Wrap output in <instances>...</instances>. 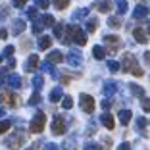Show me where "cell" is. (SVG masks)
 Returning a JSON list of instances; mask_svg holds the SVG:
<instances>
[{
	"mask_svg": "<svg viewBox=\"0 0 150 150\" xmlns=\"http://www.w3.org/2000/svg\"><path fill=\"white\" fill-rule=\"evenodd\" d=\"M93 56L96 58V60H104V58H106V50L102 48V46H94L93 48Z\"/></svg>",
	"mask_w": 150,
	"mask_h": 150,
	"instance_id": "obj_23",
	"label": "cell"
},
{
	"mask_svg": "<svg viewBox=\"0 0 150 150\" xmlns=\"http://www.w3.org/2000/svg\"><path fill=\"white\" fill-rule=\"evenodd\" d=\"M39 102H40V94H39V91H37V93L33 94L31 98H29V104H31V106H37Z\"/></svg>",
	"mask_w": 150,
	"mask_h": 150,
	"instance_id": "obj_37",
	"label": "cell"
},
{
	"mask_svg": "<svg viewBox=\"0 0 150 150\" xmlns=\"http://www.w3.org/2000/svg\"><path fill=\"white\" fill-rule=\"evenodd\" d=\"M129 88H131V93L135 94V96L144 98V91H142V87H139V85H129Z\"/></svg>",
	"mask_w": 150,
	"mask_h": 150,
	"instance_id": "obj_25",
	"label": "cell"
},
{
	"mask_svg": "<svg viewBox=\"0 0 150 150\" xmlns=\"http://www.w3.org/2000/svg\"><path fill=\"white\" fill-rule=\"evenodd\" d=\"M44 150H60V148H58V144H54V142H48V144L44 146Z\"/></svg>",
	"mask_w": 150,
	"mask_h": 150,
	"instance_id": "obj_46",
	"label": "cell"
},
{
	"mask_svg": "<svg viewBox=\"0 0 150 150\" xmlns=\"http://www.w3.org/2000/svg\"><path fill=\"white\" fill-rule=\"evenodd\" d=\"M133 37L137 39V42H146V33H144V29H141V27H137V29L133 31Z\"/></svg>",
	"mask_w": 150,
	"mask_h": 150,
	"instance_id": "obj_19",
	"label": "cell"
},
{
	"mask_svg": "<svg viewBox=\"0 0 150 150\" xmlns=\"http://www.w3.org/2000/svg\"><path fill=\"white\" fill-rule=\"evenodd\" d=\"M119 67H121V66H119L115 60H110V62H108V69L114 71V73H115V71H119Z\"/></svg>",
	"mask_w": 150,
	"mask_h": 150,
	"instance_id": "obj_36",
	"label": "cell"
},
{
	"mask_svg": "<svg viewBox=\"0 0 150 150\" xmlns=\"http://www.w3.org/2000/svg\"><path fill=\"white\" fill-rule=\"evenodd\" d=\"M0 62H2V58H0Z\"/></svg>",
	"mask_w": 150,
	"mask_h": 150,
	"instance_id": "obj_54",
	"label": "cell"
},
{
	"mask_svg": "<svg viewBox=\"0 0 150 150\" xmlns=\"http://www.w3.org/2000/svg\"><path fill=\"white\" fill-rule=\"evenodd\" d=\"M146 16H148V8L142 6V4H139L137 8H135V12H133V18L135 19H142V18H146Z\"/></svg>",
	"mask_w": 150,
	"mask_h": 150,
	"instance_id": "obj_13",
	"label": "cell"
},
{
	"mask_svg": "<svg viewBox=\"0 0 150 150\" xmlns=\"http://www.w3.org/2000/svg\"><path fill=\"white\" fill-rule=\"evenodd\" d=\"M62 106L66 108V110H69V108L73 106V98H71V96H64L62 98Z\"/></svg>",
	"mask_w": 150,
	"mask_h": 150,
	"instance_id": "obj_34",
	"label": "cell"
},
{
	"mask_svg": "<svg viewBox=\"0 0 150 150\" xmlns=\"http://www.w3.org/2000/svg\"><path fill=\"white\" fill-rule=\"evenodd\" d=\"M40 21H42V25H46V27H54V18H52V16H48V13L42 16Z\"/></svg>",
	"mask_w": 150,
	"mask_h": 150,
	"instance_id": "obj_30",
	"label": "cell"
},
{
	"mask_svg": "<svg viewBox=\"0 0 150 150\" xmlns=\"http://www.w3.org/2000/svg\"><path fill=\"white\" fill-rule=\"evenodd\" d=\"M35 4H37V8H42V10H46L50 6V0H35Z\"/></svg>",
	"mask_w": 150,
	"mask_h": 150,
	"instance_id": "obj_38",
	"label": "cell"
},
{
	"mask_svg": "<svg viewBox=\"0 0 150 150\" xmlns=\"http://www.w3.org/2000/svg\"><path fill=\"white\" fill-rule=\"evenodd\" d=\"M6 85H8L10 88H19V87H21V77H19V75H16V73L8 75V81H6Z\"/></svg>",
	"mask_w": 150,
	"mask_h": 150,
	"instance_id": "obj_12",
	"label": "cell"
},
{
	"mask_svg": "<svg viewBox=\"0 0 150 150\" xmlns=\"http://www.w3.org/2000/svg\"><path fill=\"white\" fill-rule=\"evenodd\" d=\"M52 133L54 135H64L66 133V121H64L62 115H56L52 119Z\"/></svg>",
	"mask_w": 150,
	"mask_h": 150,
	"instance_id": "obj_7",
	"label": "cell"
},
{
	"mask_svg": "<svg viewBox=\"0 0 150 150\" xmlns=\"http://www.w3.org/2000/svg\"><path fill=\"white\" fill-rule=\"evenodd\" d=\"M0 104H8V106L16 108V106L19 104V98L16 96L13 93H8V91H6V93H2V94H0Z\"/></svg>",
	"mask_w": 150,
	"mask_h": 150,
	"instance_id": "obj_6",
	"label": "cell"
},
{
	"mask_svg": "<svg viewBox=\"0 0 150 150\" xmlns=\"http://www.w3.org/2000/svg\"><path fill=\"white\" fill-rule=\"evenodd\" d=\"M117 117H119V121H121V125H127L129 121H131V110H121L117 114Z\"/></svg>",
	"mask_w": 150,
	"mask_h": 150,
	"instance_id": "obj_16",
	"label": "cell"
},
{
	"mask_svg": "<svg viewBox=\"0 0 150 150\" xmlns=\"http://www.w3.org/2000/svg\"><path fill=\"white\" fill-rule=\"evenodd\" d=\"M44 85V79H42V75H35V77H33V87L37 88V91H39L40 87H42Z\"/></svg>",
	"mask_w": 150,
	"mask_h": 150,
	"instance_id": "obj_29",
	"label": "cell"
},
{
	"mask_svg": "<svg viewBox=\"0 0 150 150\" xmlns=\"http://www.w3.org/2000/svg\"><path fill=\"white\" fill-rule=\"evenodd\" d=\"M31 150H33V148H31Z\"/></svg>",
	"mask_w": 150,
	"mask_h": 150,
	"instance_id": "obj_55",
	"label": "cell"
},
{
	"mask_svg": "<svg viewBox=\"0 0 150 150\" xmlns=\"http://www.w3.org/2000/svg\"><path fill=\"white\" fill-rule=\"evenodd\" d=\"M48 62H52V64H60V62H64L62 52H58V50H52V52L48 54Z\"/></svg>",
	"mask_w": 150,
	"mask_h": 150,
	"instance_id": "obj_17",
	"label": "cell"
},
{
	"mask_svg": "<svg viewBox=\"0 0 150 150\" xmlns=\"http://www.w3.org/2000/svg\"><path fill=\"white\" fill-rule=\"evenodd\" d=\"M85 150H102V146L96 144V142H87V144H85Z\"/></svg>",
	"mask_w": 150,
	"mask_h": 150,
	"instance_id": "obj_40",
	"label": "cell"
},
{
	"mask_svg": "<svg viewBox=\"0 0 150 150\" xmlns=\"http://www.w3.org/2000/svg\"><path fill=\"white\" fill-rule=\"evenodd\" d=\"M40 69H42V71H46V73H50V75H52V77H58V71L54 69L52 62H44L42 66H40Z\"/></svg>",
	"mask_w": 150,
	"mask_h": 150,
	"instance_id": "obj_20",
	"label": "cell"
},
{
	"mask_svg": "<svg viewBox=\"0 0 150 150\" xmlns=\"http://www.w3.org/2000/svg\"><path fill=\"white\" fill-rule=\"evenodd\" d=\"M104 42L108 44V52H110V54H115V52H117V48H119V37L106 35V37H104Z\"/></svg>",
	"mask_w": 150,
	"mask_h": 150,
	"instance_id": "obj_8",
	"label": "cell"
},
{
	"mask_svg": "<svg viewBox=\"0 0 150 150\" xmlns=\"http://www.w3.org/2000/svg\"><path fill=\"white\" fill-rule=\"evenodd\" d=\"M44 123H46V117H44L42 112H39V114L33 117V121H31V125H29V129H31V133H42Z\"/></svg>",
	"mask_w": 150,
	"mask_h": 150,
	"instance_id": "obj_4",
	"label": "cell"
},
{
	"mask_svg": "<svg viewBox=\"0 0 150 150\" xmlns=\"http://www.w3.org/2000/svg\"><path fill=\"white\" fill-rule=\"evenodd\" d=\"M102 108H104V110H110V108H112V102L110 100H102Z\"/></svg>",
	"mask_w": 150,
	"mask_h": 150,
	"instance_id": "obj_48",
	"label": "cell"
},
{
	"mask_svg": "<svg viewBox=\"0 0 150 150\" xmlns=\"http://www.w3.org/2000/svg\"><path fill=\"white\" fill-rule=\"evenodd\" d=\"M96 27H98V19H88V21H87V31L88 33H94V31H96Z\"/></svg>",
	"mask_w": 150,
	"mask_h": 150,
	"instance_id": "obj_28",
	"label": "cell"
},
{
	"mask_svg": "<svg viewBox=\"0 0 150 150\" xmlns=\"http://www.w3.org/2000/svg\"><path fill=\"white\" fill-rule=\"evenodd\" d=\"M115 6H117V13H125L127 12V0H117V2H115Z\"/></svg>",
	"mask_w": 150,
	"mask_h": 150,
	"instance_id": "obj_26",
	"label": "cell"
},
{
	"mask_svg": "<svg viewBox=\"0 0 150 150\" xmlns=\"http://www.w3.org/2000/svg\"><path fill=\"white\" fill-rule=\"evenodd\" d=\"M102 93L106 94V96H114L117 93V83L115 81H106L104 83V88H102Z\"/></svg>",
	"mask_w": 150,
	"mask_h": 150,
	"instance_id": "obj_10",
	"label": "cell"
},
{
	"mask_svg": "<svg viewBox=\"0 0 150 150\" xmlns=\"http://www.w3.org/2000/svg\"><path fill=\"white\" fill-rule=\"evenodd\" d=\"M25 141H27V135H25V133H23V131H16L13 135H10V137L6 139L4 142H6V144H8L12 150H18L19 146H23V142H25Z\"/></svg>",
	"mask_w": 150,
	"mask_h": 150,
	"instance_id": "obj_3",
	"label": "cell"
},
{
	"mask_svg": "<svg viewBox=\"0 0 150 150\" xmlns=\"http://www.w3.org/2000/svg\"><path fill=\"white\" fill-rule=\"evenodd\" d=\"M10 125H12V121H8V119H4V121H0V135L8 131V129H10Z\"/></svg>",
	"mask_w": 150,
	"mask_h": 150,
	"instance_id": "obj_35",
	"label": "cell"
},
{
	"mask_svg": "<svg viewBox=\"0 0 150 150\" xmlns=\"http://www.w3.org/2000/svg\"><path fill=\"white\" fill-rule=\"evenodd\" d=\"M117 150H131V144H129V142H121Z\"/></svg>",
	"mask_w": 150,
	"mask_h": 150,
	"instance_id": "obj_47",
	"label": "cell"
},
{
	"mask_svg": "<svg viewBox=\"0 0 150 150\" xmlns=\"http://www.w3.org/2000/svg\"><path fill=\"white\" fill-rule=\"evenodd\" d=\"M50 44H52V39H50V37H46V35H42L39 39V50H48Z\"/></svg>",
	"mask_w": 150,
	"mask_h": 150,
	"instance_id": "obj_15",
	"label": "cell"
},
{
	"mask_svg": "<svg viewBox=\"0 0 150 150\" xmlns=\"http://www.w3.org/2000/svg\"><path fill=\"white\" fill-rule=\"evenodd\" d=\"M146 29H148V35H150V25H148V27H146Z\"/></svg>",
	"mask_w": 150,
	"mask_h": 150,
	"instance_id": "obj_53",
	"label": "cell"
},
{
	"mask_svg": "<svg viewBox=\"0 0 150 150\" xmlns=\"http://www.w3.org/2000/svg\"><path fill=\"white\" fill-rule=\"evenodd\" d=\"M108 25L110 27H119L121 21H119V18H114V16H112V18H108Z\"/></svg>",
	"mask_w": 150,
	"mask_h": 150,
	"instance_id": "obj_39",
	"label": "cell"
},
{
	"mask_svg": "<svg viewBox=\"0 0 150 150\" xmlns=\"http://www.w3.org/2000/svg\"><path fill=\"white\" fill-rule=\"evenodd\" d=\"M64 31H66V25H64V23H56V25H54V35H56V39H64Z\"/></svg>",
	"mask_w": 150,
	"mask_h": 150,
	"instance_id": "obj_24",
	"label": "cell"
},
{
	"mask_svg": "<svg viewBox=\"0 0 150 150\" xmlns=\"http://www.w3.org/2000/svg\"><path fill=\"white\" fill-rule=\"evenodd\" d=\"M146 125H148V121H146V117H137V129L139 131H144Z\"/></svg>",
	"mask_w": 150,
	"mask_h": 150,
	"instance_id": "obj_33",
	"label": "cell"
},
{
	"mask_svg": "<svg viewBox=\"0 0 150 150\" xmlns=\"http://www.w3.org/2000/svg\"><path fill=\"white\" fill-rule=\"evenodd\" d=\"M27 4V0H13V6L16 8H21V6H25Z\"/></svg>",
	"mask_w": 150,
	"mask_h": 150,
	"instance_id": "obj_44",
	"label": "cell"
},
{
	"mask_svg": "<svg viewBox=\"0 0 150 150\" xmlns=\"http://www.w3.org/2000/svg\"><path fill=\"white\" fill-rule=\"evenodd\" d=\"M73 146H75V141H73V139H71V141H66V142H64V148H67V150L73 148Z\"/></svg>",
	"mask_w": 150,
	"mask_h": 150,
	"instance_id": "obj_45",
	"label": "cell"
},
{
	"mask_svg": "<svg viewBox=\"0 0 150 150\" xmlns=\"http://www.w3.org/2000/svg\"><path fill=\"white\" fill-rule=\"evenodd\" d=\"M79 102H81V108H83V112H87V114H93L94 112V98L91 96V94H79Z\"/></svg>",
	"mask_w": 150,
	"mask_h": 150,
	"instance_id": "obj_5",
	"label": "cell"
},
{
	"mask_svg": "<svg viewBox=\"0 0 150 150\" xmlns=\"http://www.w3.org/2000/svg\"><path fill=\"white\" fill-rule=\"evenodd\" d=\"M67 64L73 67H79L81 64H83V56H81V52H77V50H69V54H67Z\"/></svg>",
	"mask_w": 150,
	"mask_h": 150,
	"instance_id": "obj_9",
	"label": "cell"
},
{
	"mask_svg": "<svg viewBox=\"0 0 150 150\" xmlns=\"http://www.w3.org/2000/svg\"><path fill=\"white\" fill-rule=\"evenodd\" d=\"M62 40L66 44L75 42V44H79V46H85L87 44V33L77 25H69V27H66V35H64Z\"/></svg>",
	"mask_w": 150,
	"mask_h": 150,
	"instance_id": "obj_1",
	"label": "cell"
},
{
	"mask_svg": "<svg viewBox=\"0 0 150 150\" xmlns=\"http://www.w3.org/2000/svg\"><path fill=\"white\" fill-rule=\"evenodd\" d=\"M144 60H146V62L150 64V52H146V54H144Z\"/></svg>",
	"mask_w": 150,
	"mask_h": 150,
	"instance_id": "obj_51",
	"label": "cell"
},
{
	"mask_svg": "<svg viewBox=\"0 0 150 150\" xmlns=\"http://www.w3.org/2000/svg\"><path fill=\"white\" fill-rule=\"evenodd\" d=\"M123 71L125 73H133L135 77H142V69L137 66V58L133 56V54H125L123 56Z\"/></svg>",
	"mask_w": 150,
	"mask_h": 150,
	"instance_id": "obj_2",
	"label": "cell"
},
{
	"mask_svg": "<svg viewBox=\"0 0 150 150\" xmlns=\"http://www.w3.org/2000/svg\"><path fill=\"white\" fill-rule=\"evenodd\" d=\"M13 50H16V48H13V46H6V48H4V56H12V54H13Z\"/></svg>",
	"mask_w": 150,
	"mask_h": 150,
	"instance_id": "obj_43",
	"label": "cell"
},
{
	"mask_svg": "<svg viewBox=\"0 0 150 150\" xmlns=\"http://www.w3.org/2000/svg\"><path fill=\"white\" fill-rule=\"evenodd\" d=\"M87 16H88V10L87 8H81V10H77V12H73L71 19H73V21H79V19H85Z\"/></svg>",
	"mask_w": 150,
	"mask_h": 150,
	"instance_id": "obj_18",
	"label": "cell"
},
{
	"mask_svg": "<svg viewBox=\"0 0 150 150\" xmlns=\"http://www.w3.org/2000/svg\"><path fill=\"white\" fill-rule=\"evenodd\" d=\"M23 29H25V21H23V19H16V21H13V29H12L13 35H19Z\"/></svg>",
	"mask_w": 150,
	"mask_h": 150,
	"instance_id": "obj_21",
	"label": "cell"
},
{
	"mask_svg": "<svg viewBox=\"0 0 150 150\" xmlns=\"http://www.w3.org/2000/svg\"><path fill=\"white\" fill-rule=\"evenodd\" d=\"M6 37H8V31L6 29H0V39H6Z\"/></svg>",
	"mask_w": 150,
	"mask_h": 150,
	"instance_id": "obj_50",
	"label": "cell"
},
{
	"mask_svg": "<svg viewBox=\"0 0 150 150\" xmlns=\"http://www.w3.org/2000/svg\"><path fill=\"white\" fill-rule=\"evenodd\" d=\"M37 67H39V56L37 54H33V56H29V60H27V64H25V71H35Z\"/></svg>",
	"mask_w": 150,
	"mask_h": 150,
	"instance_id": "obj_11",
	"label": "cell"
},
{
	"mask_svg": "<svg viewBox=\"0 0 150 150\" xmlns=\"http://www.w3.org/2000/svg\"><path fill=\"white\" fill-rule=\"evenodd\" d=\"M8 67H16V60L13 58H8Z\"/></svg>",
	"mask_w": 150,
	"mask_h": 150,
	"instance_id": "obj_49",
	"label": "cell"
},
{
	"mask_svg": "<svg viewBox=\"0 0 150 150\" xmlns=\"http://www.w3.org/2000/svg\"><path fill=\"white\" fill-rule=\"evenodd\" d=\"M100 121H102V125H104L106 129H114V125H115V121H114V117H112V114H102Z\"/></svg>",
	"mask_w": 150,
	"mask_h": 150,
	"instance_id": "obj_14",
	"label": "cell"
},
{
	"mask_svg": "<svg viewBox=\"0 0 150 150\" xmlns=\"http://www.w3.org/2000/svg\"><path fill=\"white\" fill-rule=\"evenodd\" d=\"M42 29H44L42 21H40V19H35V23H33V33H35V35H40Z\"/></svg>",
	"mask_w": 150,
	"mask_h": 150,
	"instance_id": "obj_27",
	"label": "cell"
},
{
	"mask_svg": "<svg viewBox=\"0 0 150 150\" xmlns=\"http://www.w3.org/2000/svg\"><path fill=\"white\" fill-rule=\"evenodd\" d=\"M50 102H58V100H62L64 98V93H62V88H54L52 93H50Z\"/></svg>",
	"mask_w": 150,
	"mask_h": 150,
	"instance_id": "obj_22",
	"label": "cell"
},
{
	"mask_svg": "<svg viewBox=\"0 0 150 150\" xmlns=\"http://www.w3.org/2000/svg\"><path fill=\"white\" fill-rule=\"evenodd\" d=\"M142 110L150 112V98H142Z\"/></svg>",
	"mask_w": 150,
	"mask_h": 150,
	"instance_id": "obj_42",
	"label": "cell"
},
{
	"mask_svg": "<svg viewBox=\"0 0 150 150\" xmlns=\"http://www.w3.org/2000/svg\"><path fill=\"white\" fill-rule=\"evenodd\" d=\"M112 4L108 2V0H104V2H98V12H110Z\"/></svg>",
	"mask_w": 150,
	"mask_h": 150,
	"instance_id": "obj_32",
	"label": "cell"
},
{
	"mask_svg": "<svg viewBox=\"0 0 150 150\" xmlns=\"http://www.w3.org/2000/svg\"><path fill=\"white\" fill-rule=\"evenodd\" d=\"M4 114H6V112H4V108L0 106V117H2V115H4Z\"/></svg>",
	"mask_w": 150,
	"mask_h": 150,
	"instance_id": "obj_52",
	"label": "cell"
},
{
	"mask_svg": "<svg viewBox=\"0 0 150 150\" xmlns=\"http://www.w3.org/2000/svg\"><path fill=\"white\" fill-rule=\"evenodd\" d=\"M52 2H54V6H56L58 10H64V8L69 6V0H52Z\"/></svg>",
	"mask_w": 150,
	"mask_h": 150,
	"instance_id": "obj_31",
	"label": "cell"
},
{
	"mask_svg": "<svg viewBox=\"0 0 150 150\" xmlns=\"http://www.w3.org/2000/svg\"><path fill=\"white\" fill-rule=\"evenodd\" d=\"M27 18L37 19V8H29V10H27Z\"/></svg>",
	"mask_w": 150,
	"mask_h": 150,
	"instance_id": "obj_41",
	"label": "cell"
}]
</instances>
